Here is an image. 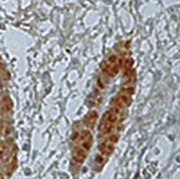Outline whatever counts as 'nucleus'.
<instances>
[{"instance_id":"obj_1","label":"nucleus","mask_w":180,"mask_h":179,"mask_svg":"<svg viewBox=\"0 0 180 179\" xmlns=\"http://www.w3.org/2000/svg\"><path fill=\"white\" fill-rule=\"evenodd\" d=\"M101 67H102V70L105 73H107L108 75H110V77L116 75L119 71V65H117V64L111 65V64H109L108 62H103Z\"/></svg>"},{"instance_id":"obj_2","label":"nucleus","mask_w":180,"mask_h":179,"mask_svg":"<svg viewBox=\"0 0 180 179\" xmlns=\"http://www.w3.org/2000/svg\"><path fill=\"white\" fill-rule=\"evenodd\" d=\"M85 158H87V152L81 148L76 149L73 153V160L77 163H83Z\"/></svg>"},{"instance_id":"obj_3","label":"nucleus","mask_w":180,"mask_h":179,"mask_svg":"<svg viewBox=\"0 0 180 179\" xmlns=\"http://www.w3.org/2000/svg\"><path fill=\"white\" fill-rule=\"evenodd\" d=\"M99 129H100V131H101L102 133L108 134L113 130V124L109 123V122H107L106 120L102 119L101 122L99 123Z\"/></svg>"},{"instance_id":"obj_4","label":"nucleus","mask_w":180,"mask_h":179,"mask_svg":"<svg viewBox=\"0 0 180 179\" xmlns=\"http://www.w3.org/2000/svg\"><path fill=\"white\" fill-rule=\"evenodd\" d=\"M97 118H98V113L96 112V111H92V112H90L89 114L85 116V123L87 124L88 126L93 127V126L95 125L96 121H97Z\"/></svg>"},{"instance_id":"obj_5","label":"nucleus","mask_w":180,"mask_h":179,"mask_svg":"<svg viewBox=\"0 0 180 179\" xmlns=\"http://www.w3.org/2000/svg\"><path fill=\"white\" fill-rule=\"evenodd\" d=\"M103 119L106 120V121L109 122V123H111V124H113V125H114V124L116 123L117 121H118V116H117V115H115L114 113H113L112 111L109 109L108 111H106V112L104 113Z\"/></svg>"},{"instance_id":"obj_6","label":"nucleus","mask_w":180,"mask_h":179,"mask_svg":"<svg viewBox=\"0 0 180 179\" xmlns=\"http://www.w3.org/2000/svg\"><path fill=\"white\" fill-rule=\"evenodd\" d=\"M99 151L101 152V153H103L104 155L111 154L113 151H114V145L110 144V142H104V144L100 145Z\"/></svg>"},{"instance_id":"obj_7","label":"nucleus","mask_w":180,"mask_h":179,"mask_svg":"<svg viewBox=\"0 0 180 179\" xmlns=\"http://www.w3.org/2000/svg\"><path fill=\"white\" fill-rule=\"evenodd\" d=\"M118 98L120 99V101L123 103L124 106H130L131 104V96L128 95H124V94H120L118 96Z\"/></svg>"},{"instance_id":"obj_8","label":"nucleus","mask_w":180,"mask_h":179,"mask_svg":"<svg viewBox=\"0 0 180 179\" xmlns=\"http://www.w3.org/2000/svg\"><path fill=\"white\" fill-rule=\"evenodd\" d=\"M79 138H81L83 142L88 140H92V133L90 130H83V131L79 132Z\"/></svg>"},{"instance_id":"obj_9","label":"nucleus","mask_w":180,"mask_h":179,"mask_svg":"<svg viewBox=\"0 0 180 179\" xmlns=\"http://www.w3.org/2000/svg\"><path fill=\"white\" fill-rule=\"evenodd\" d=\"M133 93H134V89L132 87H126L121 89L120 94H124V95H128V96H132Z\"/></svg>"},{"instance_id":"obj_10","label":"nucleus","mask_w":180,"mask_h":179,"mask_svg":"<svg viewBox=\"0 0 180 179\" xmlns=\"http://www.w3.org/2000/svg\"><path fill=\"white\" fill-rule=\"evenodd\" d=\"M107 62L109 63V64H111V65L117 64V62H118V57H117V55H114V54H112V55H110L108 57Z\"/></svg>"},{"instance_id":"obj_11","label":"nucleus","mask_w":180,"mask_h":179,"mask_svg":"<svg viewBox=\"0 0 180 179\" xmlns=\"http://www.w3.org/2000/svg\"><path fill=\"white\" fill-rule=\"evenodd\" d=\"M91 145H92V140H85V142H83V144H81V149H83L85 152H88L91 149Z\"/></svg>"},{"instance_id":"obj_12","label":"nucleus","mask_w":180,"mask_h":179,"mask_svg":"<svg viewBox=\"0 0 180 179\" xmlns=\"http://www.w3.org/2000/svg\"><path fill=\"white\" fill-rule=\"evenodd\" d=\"M132 63H133L132 59H130V58H127V59L124 60V62H123V65H124V67L126 68V70H130L131 66H132Z\"/></svg>"},{"instance_id":"obj_13","label":"nucleus","mask_w":180,"mask_h":179,"mask_svg":"<svg viewBox=\"0 0 180 179\" xmlns=\"http://www.w3.org/2000/svg\"><path fill=\"white\" fill-rule=\"evenodd\" d=\"M117 142H118V135L117 134H112V135H110L108 138V142H110V144L114 145Z\"/></svg>"},{"instance_id":"obj_14","label":"nucleus","mask_w":180,"mask_h":179,"mask_svg":"<svg viewBox=\"0 0 180 179\" xmlns=\"http://www.w3.org/2000/svg\"><path fill=\"white\" fill-rule=\"evenodd\" d=\"M110 110L112 111V112L114 113L115 115H117V116H119V115L121 114V109L119 108V107L115 106V105H114V106H112V107H111V108H110Z\"/></svg>"},{"instance_id":"obj_15","label":"nucleus","mask_w":180,"mask_h":179,"mask_svg":"<svg viewBox=\"0 0 180 179\" xmlns=\"http://www.w3.org/2000/svg\"><path fill=\"white\" fill-rule=\"evenodd\" d=\"M77 138H79V132H74L71 135V140L75 142V140H77Z\"/></svg>"},{"instance_id":"obj_16","label":"nucleus","mask_w":180,"mask_h":179,"mask_svg":"<svg viewBox=\"0 0 180 179\" xmlns=\"http://www.w3.org/2000/svg\"><path fill=\"white\" fill-rule=\"evenodd\" d=\"M1 110L4 111V112H8V111H9V107H8V105H3V106L1 107Z\"/></svg>"},{"instance_id":"obj_17","label":"nucleus","mask_w":180,"mask_h":179,"mask_svg":"<svg viewBox=\"0 0 180 179\" xmlns=\"http://www.w3.org/2000/svg\"><path fill=\"white\" fill-rule=\"evenodd\" d=\"M2 129H3V126H2V124H0V131H2Z\"/></svg>"},{"instance_id":"obj_18","label":"nucleus","mask_w":180,"mask_h":179,"mask_svg":"<svg viewBox=\"0 0 180 179\" xmlns=\"http://www.w3.org/2000/svg\"><path fill=\"white\" fill-rule=\"evenodd\" d=\"M0 179H3V178H2V176H1V175H0Z\"/></svg>"}]
</instances>
